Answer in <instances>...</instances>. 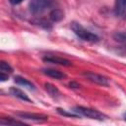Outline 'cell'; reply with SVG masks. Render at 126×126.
<instances>
[{
  "instance_id": "13",
  "label": "cell",
  "mask_w": 126,
  "mask_h": 126,
  "mask_svg": "<svg viewBox=\"0 0 126 126\" xmlns=\"http://www.w3.org/2000/svg\"><path fill=\"white\" fill-rule=\"evenodd\" d=\"M0 124L1 125H25L24 122L17 121L13 118H1Z\"/></svg>"
},
{
  "instance_id": "10",
  "label": "cell",
  "mask_w": 126,
  "mask_h": 126,
  "mask_svg": "<svg viewBox=\"0 0 126 126\" xmlns=\"http://www.w3.org/2000/svg\"><path fill=\"white\" fill-rule=\"evenodd\" d=\"M44 89H45V91L48 93V94H49L51 97L57 98V97L60 96V92H59V90H58L55 86H53L52 84H50V83H45V84H44Z\"/></svg>"
},
{
  "instance_id": "14",
  "label": "cell",
  "mask_w": 126,
  "mask_h": 126,
  "mask_svg": "<svg viewBox=\"0 0 126 126\" xmlns=\"http://www.w3.org/2000/svg\"><path fill=\"white\" fill-rule=\"evenodd\" d=\"M113 39L120 43H126V32H116L113 34Z\"/></svg>"
},
{
  "instance_id": "2",
  "label": "cell",
  "mask_w": 126,
  "mask_h": 126,
  "mask_svg": "<svg viewBox=\"0 0 126 126\" xmlns=\"http://www.w3.org/2000/svg\"><path fill=\"white\" fill-rule=\"evenodd\" d=\"M73 112H75L76 114L80 115V116H85L91 119H95V120H104L106 117V115H104L103 113L99 112L98 110L90 108V107H85V106H74L72 108Z\"/></svg>"
},
{
  "instance_id": "4",
  "label": "cell",
  "mask_w": 126,
  "mask_h": 126,
  "mask_svg": "<svg viewBox=\"0 0 126 126\" xmlns=\"http://www.w3.org/2000/svg\"><path fill=\"white\" fill-rule=\"evenodd\" d=\"M83 76L86 77L89 81L96 84V85H100V86H103V87H107L109 85V80L100 75V74H97V73H94V72H84L83 73Z\"/></svg>"
},
{
  "instance_id": "11",
  "label": "cell",
  "mask_w": 126,
  "mask_h": 126,
  "mask_svg": "<svg viewBox=\"0 0 126 126\" xmlns=\"http://www.w3.org/2000/svg\"><path fill=\"white\" fill-rule=\"evenodd\" d=\"M14 79H15L14 80L15 83L18 84V85H20V86H24V87H26V88H28L30 90H34L35 89L34 88V85L32 82H30L29 80H27V79H25V78H23L21 76H16Z\"/></svg>"
},
{
  "instance_id": "16",
  "label": "cell",
  "mask_w": 126,
  "mask_h": 126,
  "mask_svg": "<svg viewBox=\"0 0 126 126\" xmlns=\"http://www.w3.org/2000/svg\"><path fill=\"white\" fill-rule=\"evenodd\" d=\"M57 112H58L59 114L63 115V116H69V117H75V118H77V117H80V115L76 114L75 112L71 111V112L69 113V112H67L65 109H62V108H57Z\"/></svg>"
},
{
  "instance_id": "17",
  "label": "cell",
  "mask_w": 126,
  "mask_h": 126,
  "mask_svg": "<svg viewBox=\"0 0 126 126\" xmlns=\"http://www.w3.org/2000/svg\"><path fill=\"white\" fill-rule=\"evenodd\" d=\"M9 78V75L8 74H4V73H0V79L1 81H5Z\"/></svg>"
},
{
  "instance_id": "5",
  "label": "cell",
  "mask_w": 126,
  "mask_h": 126,
  "mask_svg": "<svg viewBox=\"0 0 126 126\" xmlns=\"http://www.w3.org/2000/svg\"><path fill=\"white\" fill-rule=\"evenodd\" d=\"M16 116H18L21 119H28V120H34V121H45L48 119V116L44 114L30 113V112H16Z\"/></svg>"
},
{
  "instance_id": "7",
  "label": "cell",
  "mask_w": 126,
  "mask_h": 126,
  "mask_svg": "<svg viewBox=\"0 0 126 126\" xmlns=\"http://www.w3.org/2000/svg\"><path fill=\"white\" fill-rule=\"evenodd\" d=\"M114 13L121 19H126V0H115Z\"/></svg>"
},
{
  "instance_id": "1",
  "label": "cell",
  "mask_w": 126,
  "mask_h": 126,
  "mask_svg": "<svg viewBox=\"0 0 126 126\" xmlns=\"http://www.w3.org/2000/svg\"><path fill=\"white\" fill-rule=\"evenodd\" d=\"M71 29L72 31L74 32V33L79 37L81 38L82 40L84 41H88V42H92V43H94V42H97L99 40V37L93 33L92 32L88 31L87 29H85L81 24L77 23V22H73L71 24Z\"/></svg>"
},
{
  "instance_id": "8",
  "label": "cell",
  "mask_w": 126,
  "mask_h": 126,
  "mask_svg": "<svg viewBox=\"0 0 126 126\" xmlns=\"http://www.w3.org/2000/svg\"><path fill=\"white\" fill-rule=\"evenodd\" d=\"M42 73L45 74L46 76L50 77V78H53V79H56V80H62L64 78H66V74H64L63 72H60L58 70H55V69H43L42 70Z\"/></svg>"
},
{
  "instance_id": "3",
  "label": "cell",
  "mask_w": 126,
  "mask_h": 126,
  "mask_svg": "<svg viewBox=\"0 0 126 126\" xmlns=\"http://www.w3.org/2000/svg\"><path fill=\"white\" fill-rule=\"evenodd\" d=\"M53 5V0H32L30 2V11L32 14H40Z\"/></svg>"
},
{
  "instance_id": "12",
  "label": "cell",
  "mask_w": 126,
  "mask_h": 126,
  "mask_svg": "<svg viewBox=\"0 0 126 126\" xmlns=\"http://www.w3.org/2000/svg\"><path fill=\"white\" fill-rule=\"evenodd\" d=\"M49 18L52 22H60L64 18V12L61 9H53L49 14Z\"/></svg>"
},
{
  "instance_id": "15",
  "label": "cell",
  "mask_w": 126,
  "mask_h": 126,
  "mask_svg": "<svg viewBox=\"0 0 126 126\" xmlns=\"http://www.w3.org/2000/svg\"><path fill=\"white\" fill-rule=\"evenodd\" d=\"M0 71L1 73H4V74H11L13 72V68L5 61H1L0 63Z\"/></svg>"
},
{
  "instance_id": "9",
  "label": "cell",
  "mask_w": 126,
  "mask_h": 126,
  "mask_svg": "<svg viewBox=\"0 0 126 126\" xmlns=\"http://www.w3.org/2000/svg\"><path fill=\"white\" fill-rule=\"evenodd\" d=\"M10 94H11L13 96H15V97H17V98H19V99H21V100L28 101V102H32V101L29 98V96H28L23 91H21V90L18 89V88H15V87L11 88V89H10Z\"/></svg>"
},
{
  "instance_id": "19",
  "label": "cell",
  "mask_w": 126,
  "mask_h": 126,
  "mask_svg": "<svg viewBox=\"0 0 126 126\" xmlns=\"http://www.w3.org/2000/svg\"><path fill=\"white\" fill-rule=\"evenodd\" d=\"M69 86H70V88H79V87H80V85H78V84H76V83H74V82H71V83L69 84Z\"/></svg>"
},
{
  "instance_id": "6",
  "label": "cell",
  "mask_w": 126,
  "mask_h": 126,
  "mask_svg": "<svg viewBox=\"0 0 126 126\" xmlns=\"http://www.w3.org/2000/svg\"><path fill=\"white\" fill-rule=\"evenodd\" d=\"M44 62L51 63V64H56V65H61V66H71L72 63L68 59L59 57V56H54V55H46L42 58Z\"/></svg>"
},
{
  "instance_id": "20",
  "label": "cell",
  "mask_w": 126,
  "mask_h": 126,
  "mask_svg": "<svg viewBox=\"0 0 126 126\" xmlns=\"http://www.w3.org/2000/svg\"><path fill=\"white\" fill-rule=\"evenodd\" d=\"M123 117H124V120H125V121H126V112H125V113H124V114H123Z\"/></svg>"
},
{
  "instance_id": "18",
  "label": "cell",
  "mask_w": 126,
  "mask_h": 126,
  "mask_svg": "<svg viewBox=\"0 0 126 126\" xmlns=\"http://www.w3.org/2000/svg\"><path fill=\"white\" fill-rule=\"evenodd\" d=\"M9 1H10V3L12 5H19L20 3L23 2V0H9Z\"/></svg>"
}]
</instances>
